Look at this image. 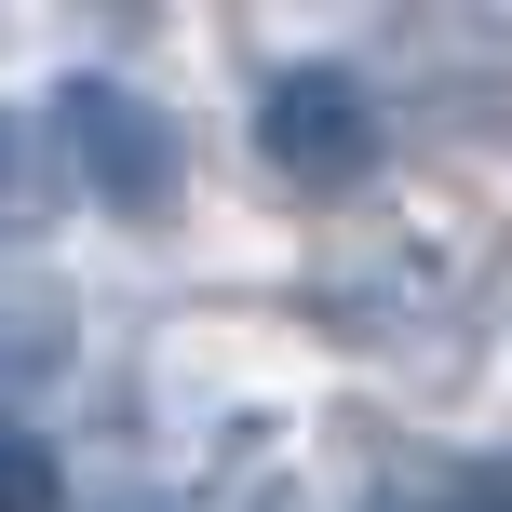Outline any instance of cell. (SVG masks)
<instances>
[{
	"mask_svg": "<svg viewBox=\"0 0 512 512\" xmlns=\"http://www.w3.org/2000/svg\"><path fill=\"white\" fill-rule=\"evenodd\" d=\"M0 512H68V472L27 418H0Z\"/></svg>",
	"mask_w": 512,
	"mask_h": 512,
	"instance_id": "6",
	"label": "cell"
},
{
	"mask_svg": "<svg viewBox=\"0 0 512 512\" xmlns=\"http://www.w3.org/2000/svg\"><path fill=\"white\" fill-rule=\"evenodd\" d=\"M256 149H270L283 189H364L391 122H378V95L351 68H270L256 81Z\"/></svg>",
	"mask_w": 512,
	"mask_h": 512,
	"instance_id": "2",
	"label": "cell"
},
{
	"mask_svg": "<svg viewBox=\"0 0 512 512\" xmlns=\"http://www.w3.org/2000/svg\"><path fill=\"white\" fill-rule=\"evenodd\" d=\"M54 203H68V162H54V135L0 108V243H27Z\"/></svg>",
	"mask_w": 512,
	"mask_h": 512,
	"instance_id": "4",
	"label": "cell"
},
{
	"mask_svg": "<svg viewBox=\"0 0 512 512\" xmlns=\"http://www.w3.org/2000/svg\"><path fill=\"white\" fill-rule=\"evenodd\" d=\"M364 512H512L499 472H459V459H418V472H391Z\"/></svg>",
	"mask_w": 512,
	"mask_h": 512,
	"instance_id": "5",
	"label": "cell"
},
{
	"mask_svg": "<svg viewBox=\"0 0 512 512\" xmlns=\"http://www.w3.org/2000/svg\"><path fill=\"white\" fill-rule=\"evenodd\" d=\"M108 512H149V499H108Z\"/></svg>",
	"mask_w": 512,
	"mask_h": 512,
	"instance_id": "7",
	"label": "cell"
},
{
	"mask_svg": "<svg viewBox=\"0 0 512 512\" xmlns=\"http://www.w3.org/2000/svg\"><path fill=\"white\" fill-rule=\"evenodd\" d=\"M54 364H68V297H54V283H27V270H0V405H14V391H41Z\"/></svg>",
	"mask_w": 512,
	"mask_h": 512,
	"instance_id": "3",
	"label": "cell"
},
{
	"mask_svg": "<svg viewBox=\"0 0 512 512\" xmlns=\"http://www.w3.org/2000/svg\"><path fill=\"white\" fill-rule=\"evenodd\" d=\"M41 135H54V162H68L108 216H135V230L176 216V176H189V162H176V108L135 95L122 68H68L54 108H41Z\"/></svg>",
	"mask_w": 512,
	"mask_h": 512,
	"instance_id": "1",
	"label": "cell"
}]
</instances>
